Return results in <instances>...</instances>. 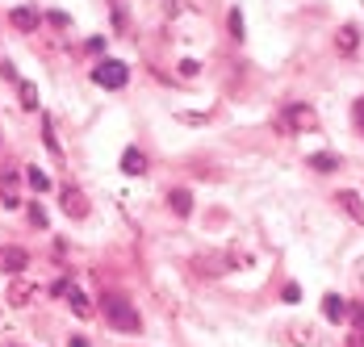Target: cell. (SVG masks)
Returning a JSON list of instances; mask_svg holds the SVG:
<instances>
[{"mask_svg": "<svg viewBox=\"0 0 364 347\" xmlns=\"http://www.w3.org/2000/svg\"><path fill=\"white\" fill-rule=\"evenodd\" d=\"M356 46H360V30H356V26H339L335 50H339V55H356Z\"/></svg>", "mask_w": 364, "mask_h": 347, "instance_id": "11", "label": "cell"}, {"mask_svg": "<svg viewBox=\"0 0 364 347\" xmlns=\"http://www.w3.org/2000/svg\"><path fill=\"white\" fill-rule=\"evenodd\" d=\"M310 168H314V172H335V168H339V159H335V155H331V151H318V155H310Z\"/></svg>", "mask_w": 364, "mask_h": 347, "instance_id": "16", "label": "cell"}, {"mask_svg": "<svg viewBox=\"0 0 364 347\" xmlns=\"http://www.w3.org/2000/svg\"><path fill=\"white\" fill-rule=\"evenodd\" d=\"M42 139H46V146H50V155H63V146H59V139H55V122H50V117H42Z\"/></svg>", "mask_w": 364, "mask_h": 347, "instance_id": "18", "label": "cell"}, {"mask_svg": "<svg viewBox=\"0 0 364 347\" xmlns=\"http://www.w3.org/2000/svg\"><path fill=\"white\" fill-rule=\"evenodd\" d=\"M63 213H68V218H88V205H84V193H80V188H72V184L63 188Z\"/></svg>", "mask_w": 364, "mask_h": 347, "instance_id": "12", "label": "cell"}, {"mask_svg": "<svg viewBox=\"0 0 364 347\" xmlns=\"http://www.w3.org/2000/svg\"><path fill=\"white\" fill-rule=\"evenodd\" d=\"M314 126H318V113L301 101L285 105V109L277 113V130H281V134H310Z\"/></svg>", "mask_w": 364, "mask_h": 347, "instance_id": "2", "label": "cell"}, {"mask_svg": "<svg viewBox=\"0 0 364 347\" xmlns=\"http://www.w3.org/2000/svg\"><path fill=\"white\" fill-rule=\"evenodd\" d=\"M197 71H201V63H197V59H184V63H181V75H184V80H193Z\"/></svg>", "mask_w": 364, "mask_h": 347, "instance_id": "23", "label": "cell"}, {"mask_svg": "<svg viewBox=\"0 0 364 347\" xmlns=\"http://www.w3.org/2000/svg\"><path fill=\"white\" fill-rule=\"evenodd\" d=\"M352 322H356V331H364V306H352Z\"/></svg>", "mask_w": 364, "mask_h": 347, "instance_id": "25", "label": "cell"}, {"mask_svg": "<svg viewBox=\"0 0 364 347\" xmlns=\"http://www.w3.org/2000/svg\"><path fill=\"white\" fill-rule=\"evenodd\" d=\"M9 21H13V30L34 34L38 26H42V13H38V9H13V13H9Z\"/></svg>", "mask_w": 364, "mask_h": 347, "instance_id": "8", "label": "cell"}, {"mask_svg": "<svg viewBox=\"0 0 364 347\" xmlns=\"http://www.w3.org/2000/svg\"><path fill=\"white\" fill-rule=\"evenodd\" d=\"M122 172H126V176H143V172H146V159H143V151H134V146H130V151L122 155Z\"/></svg>", "mask_w": 364, "mask_h": 347, "instance_id": "14", "label": "cell"}, {"mask_svg": "<svg viewBox=\"0 0 364 347\" xmlns=\"http://www.w3.org/2000/svg\"><path fill=\"white\" fill-rule=\"evenodd\" d=\"M46 21H50L55 30H68V26H72V21H68V13H46Z\"/></svg>", "mask_w": 364, "mask_h": 347, "instance_id": "22", "label": "cell"}, {"mask_svg": "<svg viewBox=\"0 0 364 347\" xmlns=\"http://www.w3.org/2000/svg\"><path fill=\"white\" fill-rule=\"evenodd\" d=\"M168 205H172L176 218H188V213H193V193H188V188H172V193H168Z\"/></svg>", "mask_w": 364, "mask_h": 347, "instance_id": "13", "label": "cell"}, {"mask_svg": "<svg viewBox=\"0 0 364 347\" xmlns=\"http://www.w3.org/2000/svg\"><path fill=\"white\" fill-rule=\"evenodd\" d=\"M285 339H289L293 347H314V331H310V326H289Z\"/></svg>", "mask_w": 364, "mask_h": 347, "instance_id": "15", "label": "cell"}, {"mask_svg": "<svg viewBox=\"0 0 364 347\" xmlns=\"http://www.w3.org/2000/svg\"><path fill=\"white\" fill-rule=\"evenodd\" d=\"M335 201H339V209H343V213H348L352 222H360V226H364V201H360V193H352V188H343V193H339Z\"/></svg>", "mask_w": 364, "mask_h": 347, "instance_id": "10", "label": "cell"}, {"mask_svg": "<svg viewBox=\"0 0 364 347\" xmlns=\"http://www.w3.org/2000/svg\"><path fill=\"white\" fill-rule=\"evenodd\" d=\"M30 268V255L21 251V247H0V272H9V277H21Z\"/></svg>", "mask_w": 364, "mask_h": 347, "instance_id": "6", "label": "cell"}, {"mask_svg": "<svg viewBox=\"0 0 364 347\" xmlns=\"http://www.w3.org/2000/svg\"><path fill=\"white\" fill-rule=\"evenodd\" d=\"M101 314H105V322H109L113 331H122V335H139V331H143L139 310H134L126 297H117V293H109V297L101 301Z\"/></svg>", "mask_w": 364, "mask_h": 347, "instance_id": "1", "label": "cell"}, {"mask_svg": "<svg viewBox=\"0 0 364 347\" xmlns=\"http://www.w3.org/2000/svg\"><path fill=\"white\" fill-rule=\"evenodd\" d=\"M30 218H34V226H46V213H42V205H30Z\"/></svg>", "mask_w": 364, "mask_h": 347, "instance_id": "24", "label": "cell"}, {"mask_svg": "<svg viewBox=\"0 0 364 347\" xmlns=\"http://www.w3.org/2000/svg\"><path fill=\"white\" fill-rule=\"evenodd\" d=\"M352 122H356V130L364 134V97H356V105H352Z\"/></svg>", "mask_w": 364, "mask_h": 347, "instance_id": "21", "label": "cell"}, {"mask_svg": "<svg viewBox=\"0 0 364 347\" xmlns=\"http://www.w3.org/2000/svg\"><path fill=\"white\" fill-rule=\"evenodd\" d=\"M26 184H30L34 193H46V188H50V180H46L42 172H38V168H30V172H26Z\"/></svg>", "mask_w": 364, "mask_h": 347, "instance_id": "19", "label": "cell"}, {"mask_svg": "<svg viewBox=\"0 0 364 347\" xmlns=\"http://www.w3.org/2000/svg\"><path fill=\"white\" fill-rule=\"evenodd\" d=\"M72 347H88V339H72Z\"/></svg>", "mask_w": 364, "mask_h": 347, "instance_id": "26", "label": "cell"}, {"mask_svg": "<svg viewBox=\"0 0 364 347\" xmlns=\"http://www.w3.org/2000/svg\"><path fill=\"white\" fill-rule=\"evenodd\" d=\"M38 297V284L26 277H13V284H9V306H17V310H26L30 301Z\"/></svg>", "mask_w": 364, "mask_h": 347, "instance_id": "5", "label": "cell"}, {"mask_svg": "<svg viewBox=\"0 0 364 347\" xmlns=\"http://www.w3.org/2000/svg\"><path fill=\"white\" fill-rule=\"evenodd\" d=\"M226 26H230V38H239V42H243V13H239V9H230Z\"/></svg>", "mask_w": 364, "mask_h": 347, "instance_id": "20", "label": "cell"}, {"mask_svg": "<svg viewBox=\"0 0 364 347\" xmlns=\"http://www.w3.org/2000/svg\"><path fill=\"white\" fill-rule=\"evenodd\" d=\"M17 92H21V109H38V88L30 80H17Z\"/></svg>", "mask_w": 364, "mask_h": 347, "instance_id": "17", "label": "cell"}, {"mask_svg": "<svg viewBox=\"0 0 364 347\" xmlns=\"http://www.w3.org/2000/svg\"><path fill=\"white\" fill-rule=\"evenodd\" d=\"M55 297H68V306H72V314L75 318H92V301H88V293H84V289H75L72 280H59V284H55Z\"/></svg>", "mask_w": 364, "mask_h": 347, "instance_id": "4", "label": "cell"}, {"mask_svg": "<svg viewBox=\"0 0 364 347\" xmlns=\"http://www.w3.org/2000/svg\"><path fill=\"white\" fill-rule=\"evenodd\" d=\"M92 80H97L101 88H126V80H130V68H126L122 59H101V63L92 68Z\"/></svg>", "mask_w": 364, "mask_h": 347, "instance_id": "3", "label": "cell"}, {"mask_svg": "<svg viewBox=\"0 0 364 347\" xmlns=\"http://www.w3.org/2000/svg\"><path fill=\"white\" fill-rule=\"evenodd\" d=\"M0 201H4V209H17L21 205V193H17V172H0Z\"/></svg>", "mask_w": 364, "mask_h": 347, "instance_id": "9", "label": "cell"}, {"mask_svg": "<svg viewBox=\"0 0 364 347\" xmlns=\"http://www.w3.org/2000/svg\"><path fill=\"white\" fill-rule=\"evenodd\" d=\"M323 318H327V322H348V318H352V306H348L339 293H327V297H323Z\"/></svg>", "mask_w": 364, "mask_h": 347, "instance_id": "7", "label": "cell"}]
</instances>
